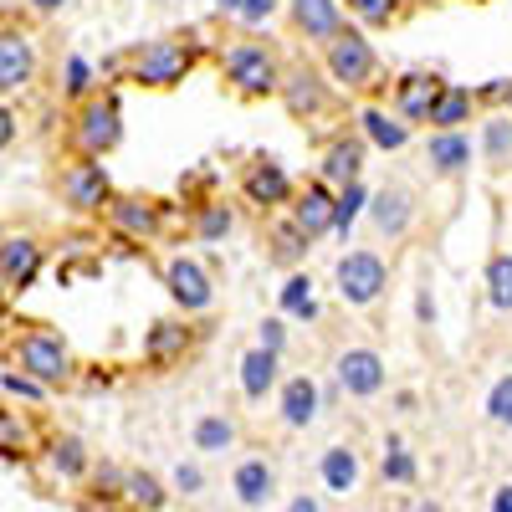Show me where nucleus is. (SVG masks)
Instances as JSON below:
<instances>
[{
  "instance_id": "1",
  "label": "nucleus",
  "mask_w": 512,
  "mask_h": 512,
  "mask_svg": "<svg viewBox=\"0 0 512 512\" xmlns=\"http://www.w3.org/2000/svg\"><path fill=\"white\" fill-rule=\"evenodd\" d=\"M282 72H287V62L277 57L272 41H262L256 31H241V36H231L226 47H221V82H226L241 103H267V98H277Z\"/></svg>"
},
{
  "instance_id": "2",
  "label": "nucleus",
  "mask_w": 512,
  "mask_h": 512,
  "mask_svg": "<svg viewBox=\"0 0 512 512\" xmlns=\"http://www.w3.org/2000/svg\"><path fill=\"white\" fill-rule=\"evenodd\" d=\"M6 364L31 374L36 384H47V390H67V384H77V369H82L72 344L47 323H21L6 338Z\"/></svg>"
},
{
  "instance_id": "3",
  "label": "nucleus",
  "mask_w": 512,
  "mask_h": 512,
  "mask_svg": "<svg viewBox=\"0 0 512 512\" xmlns=\"http://www.w3.org/2000/svg\"><path fill=\"white\" fill-rule=\"evenodd\" d=\"M200 57H205V41H195V36H154V41H139V47L123 52L128 82L144 93H175L200 67Z\"/></svg>"
},
{
  "instance_id": "4",
  "label": "nucleus",
  "mask_w": 512,
  "mask_h": 512,
  "mask_svg": "<svg viewBox=\"0 0 512 512\" xmlns=\"http://www.w3.org/2000/svg\"><path fill=\"white\" fill-rule=\"evenodd\" d=\"M318 52H323V72H328L333 88H344L354 98H374L384 88V62H379V52H374V41H369L364 26L349 21L333 41H323Z\"/></svg>"
},
{
  "instance_id": "5",
  "label": "nucleus",
  "mask_w": 512,
  "mask_h": 512,
  "mask_svg": "<svg viewBox=\"0 0 512 512\" xmlns=\"http://www.w3.org/2000/svg\"><path fill=\"white\" fill-rule=\"evenodd\" d=\"M123 144V103L113 88H98L93 98L72 103L67 113V149L88 154V159H108Z\"/></svg>"
},
{
  "instance_id": "6",
  "label": "nucleus",
  "mask_w": 512,
  "mask_h": 512,
  "mask_svg": "<svg viewBox=\"0 0 512 512\" xmlns=\"http://www.w3.org/2000/svg\"><path fill=\"white\" fill-rule=\"evenodd\" d=\"M333 292L344 308H374L384 292H390V267L384 256L369 251V246H354L333 262Z\"/></svg>"
},
{
  "instance_id": "7",
  "label": "nucleus",
  "mask_w": 512,
  "mask_h": 512,
  "mask_svg": "<svg viewBox=\"0 0 512 512\" xmlns=\"http://www.w3.org/2000/svg\"><path fill=\"white\" fill-rule=\"evenodd\" d=\"M57 200L72 210V216H82V221H98V216H103V205L113 200V180H108L103 159L72 154V159L57 169Z\"/></svg>"
},
{
  "instance_id": "8",
  "label": "nucleus",
  "mask_w": 512,
  "mask_h": 512,
  "mask_svg": "<svg viewBox=\"0 0 512 512\" xmlns=\"http://www.w3.org/2000/svg\"><path fill=\"white\" fill-rule=\"evenodd\" d=\"M98 221H103L118 241H128V246H154V241L164 236V226H169V205L154 200V195H118V190H113V200L103 205Z\"/></svg>"
},
{
  "instance_id": "9",
  "label": "nucleus",
  "mask_w": 512,
  "mask_h": 512,
  "mask_svg": "<svg viewBox=\"0 0 512 512\" xmlns=\"http://www.w3.org/2000/svg\"><path fill=\"white\" fill-rule=\"evenodd\" d=\"M159 282L169 292V303H175L185 318H200V313L216 308V277H210V267L200 262V256H185V251L164 256V262H159Z\"/></svg>"
},
{
  "instance_id": "10",
  "label": "nucleus",
  "mask_w": 512,
  "mask_h": 512,
  "mask_svg": "<svg viewBox=\"0 0 512 512\" xmlns=\"http://www.w3.org/2000/svg\"><path fill=\"white\" fill-rule=\"evenodd\" d=\"M236 190H241V200H246V205L262 210V216H277V210H287V205H292L297 180L287 175V164H282L277 154H251V159L241 164Z\"/></svg>"
},
{
  "instance_id": "11",
  "label": "nucleus",
  "mask_w": 512,
  "mask_h": 512,
  "mask_svg": "<svg viewBox=\"0 0 512 512\" xmlns=\"http://www.w3.org/2000/svg\"><path fill=\"white\" fill-rule=\"evenodd\" d=\"M277 103L287 108L292 123H318L323 113H333V82H328V72L313 67V62H292V67L282 72Z\"/></svg>"
},
{
  "instance_id": "12",
  "label": "nucleus",
  "mask_w": 512,
  "mask_h": 512,
  "mask_svg": "<svg viewBox=\"0 0 512 512\" xmlns=\"http://www.w3.org/2000/svg\"><path fill=\"white\" fill-rule=\"evenodd\" d=\"M36 72H41L36 36L26 26H16V21H0V103L31 93Z\"/></svg>"
},
{
  "instance_id": "13",
  "label": "nucleus",
  "mask_w": 512,
  "mask_h": 512,
  "mask_svg": "<svg viewBox=\"0 0 512 512\" xmlns=\"http://www.w3.org/2000/svg\"><path fill=\"white\" fill-rule=\"evenodd\" d=\"M333 384L349 400H374L384 384H390V364H384V354L369 349V344H349V349L333 354Z\"/></svg>"
},
{
  "instance_id": "14",
  "label": "nucleus",
  "mask_w": 512,
  "mask_h": 512,
  "mask_svg": "<svg viewBox=\"0 0 512 512\" xmlns=\"http://www.w3.org/2000/svg\"><path fill=\"white\" fill-rule=\"evenodd\" d=\"M369 226H374V236L379 241H405L410 231H415V221H420V205H415V190L410 185H384V190H369Z\"/></svg>"
},
{
  "instance_id": "15",
  "label": "nucleus",
  "mask_w": 512,
  "mask_h": 512,
  "mask_svg": "<svg viewBox=\"0 0 512 512\" xmlns=\"http://www.w3.org/2000/svg\"><path fill=\"white\" fill-rule=\"evenodd\" d=\"M41 272H47V246H41L31 231H6L0 236V282L16 292H31L41 282Z\"/></svg>"
},
{
  "instance_id": "16",
  "label": "nucleus",
  "mask_w": 512,
  "mask_h": 512,
  "mask_svg": "<svg viewBox=\"0 0 512 512\" xmlns=\"http://www.w3.org/2000/svg\"><path fill=\"white\" fill-rule=\"evenodd\" d=\"M441 88H446L441 72H425V67L400 72V77L390 82V108H395L410 128H431V108H436Z\"/></svg>"
},
{
  "instance_id": "17",
  "label": "nucleus",
  "mask_w": 512,
  "mask_h": 512,
  "mask_svg": "<svg viewBox=\"0 0 512 512\" xmlns=\"http://www.w3.org/2000/svg\"><path fill=\"white\" fill-rule=\"evenodd\" d=\"M287 6V26L297 41H308V47H323L333 41L338 31L349 26V6L344 0H282Z\"/></svg>"
},
{
  "instance_id": "18",
  "label": "nucleus",
  "mask_w": 512,
  "mask_h": 512,
  "mask_svg": "<svg viewBox=\"0 0 512 512\" xmlns=\"http://www.w3.org/2000/svg\"><path fill=\"white\" fill-rule=\"evenodd\" d=\"M190 349H195V328H190L185 313H180V318H154V323L144 328V364H149L154 374L185 364Z\"/></svg>"
},
{
  "instance_id": "19",
  "label": "nucleus",
  "mask_w": 512,
  "mask_h": 512,
  "mask_svg": "<svg viewBox=\"0 0 512 512\" xmlns=\"http://www.w3.org/2000/svg\"><path fill=\"white\" fill-rule=\"evenodd\" d=\"M364 164H369V144L359 128H344L323 144V159H318V180H328L333 190H344L354 180H364Z\"/></svg>"
},
{
  "instance_id": "20",
  "label": "nucleus",
  "mask_w": 512,
  "mask_h": 512,
  "mask_svg": "<svg viewBox=\"0 0 512 512\" xmlns=\"http://www.w3.org/2000/svg\"><path fill=\"white\" fill-rule=\"evenodd\" d=\"M333 200H338V190L328 180H308V185H297L287 216L308 241H323V236H333Z\"/></svg>"
},
{
  "instance_id": "21",
  "label": "nucleus",
  "mask_w": 512,
  "mask_h": 512,
  "mask_svg": "<svg viewBox=\"0 0 512 512\" xmlns=\"http://www.w3.org/2000/svg\"><path fill=\"white\" fill-rule=\"evenodd\" d=\"M472 154H477V144L466 128H431L425 134V169L436 180H461L472 169Z\"/></svg>"
},
{
  "instance_id": "22",
  "label": "nucleus",
  "mask_w": 512,
  "mask_h": 512,
  "mask_svg": "<svg viewBox=\"0 0 512 512\" xmlns=\"http://www.w3.org/2000/svg\"><path fill=\"white\" fill-rule=\"evenodd\" d=\"M318 410H323V384L313 374H287L277 384V420L287 431H308L318 420Z\"/></svg>"
},
{
  "instance_id": "23",
  "label": "nucleus",
  "mask_w": 512,
  "mask_h": 512,
  "mask_svg": "<svg viewBox=\"0 0 512 512\" xmlns=\"http://www.w3.org/2000/svg\"><path fill=\"white\" fill-rule=\"evenodd\" d=\"M354 128L364 134V144H369V149H379V154H400V149L415 139V128H410L390 103H364V108H359V118H354Z\"/></svg>"
},
{
  "instance_id": "24",
  "label": "nucleus",
  "mask_w": 512,
  "mask_h": 512,
  "mask_svg": "<svg viewBox=\"0 0 512 512\" xmlns=\"http://www.w3.org/2000/svg\"><path fill=\"white\" fill-rule=\"evenodd\" d=\"M308 251H313V241L292 226L287 210H277V216L267 221V231H262V256H267V267H277V272H297V267L308 262Z\"/></svg>"
},
{
  "instance_id": "25",
  "label": "nucleus",
  "mask_w": 512,
  "mask_h": 512,
  "mask_svg": "<svg viewBox=\"0 0 512 512\" xmlns=\"http://www.w3.org/2000/svg\"><path fill=\"white\" fill-rule=\"evenodd\" d=\"M231 492L246 512H262L277 497V466L267 456H241L236 472H231Z\"/></svg>"
},
{
  "instance_id": "26",
  "label": "nucleus",
  "mask_w": 512,
  "mask_h": 512,
  "mask_svg": "<svg viewBox=\"0 0 512 512\" xmlns=\"http://www.w3.org/2000/svg\"><path fill=\"white\" fill-rule=\"evenodd\" d=\"M318 482H323L328 497H354L359 482H364V461H359V451L344 446V441L328 446V451L318 456Z\"/></svg>"
},
{
  "instance_id": "27",
  "label": "nucleus",
  "mask_w": 512,
  "mask_h": 512,
  "mask_svg": "<svg viewBox=\"0 0 512 512\" xmlns=\"http://www.w3.org/2000/svg\"><path fill=\"white\" fill-rule=\"evenodd\" d=\"M236 374H241V395H246L251 405H262L267 395H277V384H282V354H267L262 344H251V349L241 354Z\"/></svg>"
},
{
  "instance_id": "28",
  "label": "nucleus",
  "mask_w": 512,
  "mask_h": 512,
  "mask_svg": "<svg viewBox=\"0 0 512 512\" xmlns=\"http://www.w3.org/2000/svg\"><path fill=\"white\" fill-rule=\"evenodd\" d=\"M236 441H241V425H236V415H226V410H205V415H195V425H190V446H195L200 456H226V451H236Z\"/></svg>"
},
{
  "instance_id": "29",
  "label": "nucleus",
  "mask_w": 512,
  "mask_h": 512,
  "mask_svg": "<svg viewBox=\"0 0 512 512\" xmlns=\"http://www.w3.org/2000/svg\"><path fill=\"white\" fill-rule=\"evenodd\" d=\"M277 313L282 318H292V323H318V287H313V277L297 267V272H287V282L277 287Z\"/></svg>"
},
{
  "instance_id": "30",
  "label": "nucleus",
  "mask_w": 512,
  "mask_h": 512,
  "mask_svg": "<svg viewBox=\"0 0 512 512\" xmlns=\"http://www.w3.org/2000/svg\"><path fill=\"white\" fill-rule=\"evenodd\" d=\"M477 113H482L477 88H461V82H446L441 98H436V108H431V128H466Z\"/></svg>"
},
{
  "instance_id": "31",
  "label": "nucleus",
  "mask_w": 512,
  "mask_h": 512,
  "mask_svg": "<svg viewBox=\"0 0 512 512\" xmlns=\"http://www.w3.org/2000/svg\"><path fill=\"white\" fill-rule=\"evenodd\" d=\"M236 231V210L226 205V200H195V210H190V236L195 241H205V246H216V241H226Z\"/></svg>"
},
{
  "instance_id": "32",
  "label": "nucleus",
  "mask_w": 512,
  "mask_h": 512,
  "mask_svg": "<svg viewBox=\"0 0 512 512\" xmlns=\"http://www.w3.org/2000/svg\"><path fill=\"white\" fill-rule=\"evenodd\" d=\"M164 502H169V487L154 472H144V466H128V472H123V507H134V512H164Z\"/></svg>"
},
{
  "instance_id": "33",
  "label": "nucleus",
  "mask_w": 512,
  "mask_h": 512,
  "mask_svg": "<svg viewBox=\"0 0 512 512\" xmlns=\"http://www.w3.org/2000/svg\"><path fill=\"white\" fill-rule=\"evenodd\" d=\"M379 477L390 482V487H415V482H420V461H415V451L405 446V436H384Z\"/></svg>"
},
{
  "instance_id": "34",
  "label": "nucleus",
  "mask_w": 512,
  "mask_h": 512,
  "mask_svg": "<svg viewBox=\"0 0 512 512\" xmlns=\"http://www.w3.org/2000/svg\"><path fill=\"white\" fill-rule=\"evenodd\" d=\"M47 466L62 477V482H82L93 472V456H88V446H82L77 436H52V446H47Z\"/></svg>"
},
{
  "instance_id": "35",
  "label": "nucleus",
  "mask_w": 512,
  "mask_h": 512,
  "mask_svg": "<svg viewBox=\"0 0 512 512\" xmlns=\"http://www.w3.org/2000/svg\"><path fill=\"white\" fill-rule=\"evenodd\" d=\"M477 154L492 164V169H507L512 164V113H492L482 118V139H477Z\"/></svg>"
},
{
  "instance_id": "36",
  "label": "nucleus",
  "mask_w": 512,
  "mask_h": 512,
  "mask_svg": "<svg viewBox=\"0 0 512 512\" xmlns=\"http://www.w3.org/2000/svg\"><path fill=\"white\" fill-rule=\"evenodd\" d=\"M344 6H349V21L364 31H395L405 21L410 0H344Z\"/></svg>"
},
{
  "instance_id": "37",
  "label": "nucleus",
  "mask_w": 512,
  "mask_h": 512,
  "mask_svg": "<svg viewBox=\"0 0 512 512\" xmlns=\"http://www.w3.org/2000/svg\"><path fill=\"white\" fill-rule=\"evenodd\" d=\"M98 88H103L98 67L82 57V52H72V57L62 62V98H67V103H82V98H93Z\"/></svg>"
},
{
  "instance_id": "38",
  "label": "nucleus",
  "mask_w": 512,
  "mask_h": 512,
  "mask_svg": "<svg viewBox=\"0 0 512 512\" xmlns=\"http://www.w3.org/2000/svg\"><path fill=\"white\" fill-rule=\"evenodd\" d=\"M364 210H369V185H364V180H354V185L338 190V200H333V236L349 241V231L364 221Z\"/></svg>"
},
{
  "instance_id": "39",
  "label": "nucleus",
  "mask_w": 512,
  "mask_h": 512,
  "mask_svg": "<svg viewBox=\"0 0 512 512\" xmlns=\"http://www.w3.org/2000/svg\"><path fill=\"white\" fill-rule=\"evenodd\" d=\"M487 303L497 313H512V251H492L487 256Z\"/></svg>"
},
{
  "instance_id": "40",
  "label": "nucleus",
  "mask_w": 512,
  "mask_h": 512,
  "mask_svg": "<svg viewBox=\"0 0 512 512\" xmlns=\"http://www.w3.org/2000/svg\"><path fill=\"white\" fill-rule=\"evenodd\" d=\"M31 451V425L21 420V410H6L0 405V456H26Z\"/></svg>"
},
{
  "instance_id": "41",
  "label": "nucleus",
  "mask_w": 512,
  "mask_h": 512,
  "mask_svg": "<svg viewBox=\"0 0 512 512\" xmlns=\"http://www.w3.org/2000/svg\"><path fill=\"white\" fill-rule=\"evenodd\" d=\"M482 410H487V420H492V425H502V431H512V374L492 379V390H487Z\"/></svg>"
},
{
  "instance_id": "42",
  "label": "nucleus",
  "mask_w": 512,
  "mask_h": 512,
  "mask_svg": "<svg viewBox=\"0 0 512 512\" xmlns=\"http://www.w3.org/2000/svg\"><path fill=\"white\" fill-rule=\"evenodd\" d=\"M277 11H282V0H241L231 21H236L241 31H262V26H267Z\"/></svg>"
},
{
  "instance_id": "43",
  "label": "nucleus",
  "mask_w": 512,
  "mask_h": 512,
  "mask_svg": "<svg viewBox=\"0 0 512 512\" xmlns=\"http://www.w3.org/2000/svg\"><path fill=\"white\" fill-rule=\"evenodd\" d=\"M0 390H6L11 400H31V405L52 395L47 384H36V379H31V374H21V369H6V374H0Z\"/></svg>"
},
{
  "instance_id": "44",
  "label": "nucleus",
  "mask_w": 512,
  "mask_h": 512,
  "mask_svg": "<svg viewBox=\"0 0 512 512\" xmlns=\"http://www.w3.org/2000/svg\"><path fill=\"white\" fill-rule=\"evenodd\" d=\"M169 487H175L180 497H200V492H205V472H200V461H180V466H175V477H169Z\"/></svg>"
},
{
  "instance_id": "45",
  "label": "nucleus",
  "mask_w": 512,
  "mask_h": 512,
  "mask_svg": "<svg viewBox=\"0 0 512 512\" xmlns=\"http://www.w3.org/2000/svg\"><path fill=\"white\" fill-rule=\"evenodd\" d=\"M123 472L128 466H93V487L103 502H123Z\"/></svg>"
},
{
  "instance_id": "46",
  "label": "nucleus",
  "mask_w": 512,
  "mask_h": 512,
  "mask_svg": "<svg viewBox=\"0 0 512 512\" xmlns=\"http://www.w3.org/2000/svg\"><path fill=\"white\" fill-rule=\"evenodd\" d=\"M256 344H262L267 354H287V318H262V328H256Z\"/></svg>"
},
{
  "instance_id": "47",
  "label": "nucleus",
  "mask_w": 512,
  "mask_h": 512,
  "mask_svg": "<svg viewBox=\"0 0 512 512\" xmlns=\"http://www.w3.org/2000/svg\"><path fill=\"white\" fill-rule=\"evenodd\" d=\"M507 82H512V77H492V82H482V88H477V103L502 113V108H507Z\"/></svg>"
},
{
  "instance_id": "48",
  "label": "nucleus",
  "mask_w": 512,
  "mask_h": 512,
  "mask_svg": "<svg viewBox=\"0 0 512 512\" xmlns=\"http://www.w3.org/2000/svg\"><path fill=\"white\" fill-rule=\"evenodd\" d=\"M16 134H21V118H16V108H11V103H0V154H6V149L16 144Z\"/></svg>"
},
{
  "instance_id": "49",
  "label": "nucleus",
  "mask_w": 512,
  "mask_h": 512,
  "mask_svg": "<svg viewBox=\"0 0 512 512\" xmlns=\"http://www.w3.org/2000/svg\"><path fill=\"white\" fill-rule=\"evenodd\" d=\"M415 318H420V323H436V297L425 292V287L415 292Z\"/></svg>"
},
{
  "instance_id": "50",
  "label": "nucleus",
  "mask_w": 512,
  "mask_h": 512,
  "mask_svg": "<svg viewBox=\"0 0 512 512\" xmlns=\"http://www.w3.org/2000/svg\"><path fill=\"white\" fill-rule=\"evenodd\" d=\"M282 512H323V502H318L313 492H297V497H292V502H287Z\"/></svg>"
},
{
  "instance_id": "51",
  "label": "nucleus",
  "mask_w": 512,
  "mask_h": 512,
  "mask_svg": "<svg viewBox=\"0 0 512 512\" xmlns=\"http://www.w3.org/2000/svg\"><path fill=\"white\" fill-rule=\"evenodd\" d=\"M77 384L98 395V390H108V384H113V374H108V369H103V374H82V369H77Z\"/></svg>"
},
{
  "instance_id": "52",
  "label": "nucleus",
  "mask_w": 512,
  "mask_h": 512,
  "mask_svg": "<svg viewBox=\"0 0 512 512\" xmlns=\"http://www.w3.org/2000/svg\"><path fill=\"white\" fill-rule=\"evenodd\" d=\"M487 512H512V482H502V487L492 492V502H487Z\"/></svg>"
},
{
  "instance_id": "53",
  "label": "nucleus",
  "mask_w": 512,
  "mask_h": 512,
  "mask_svg": "<svg viewBox=\"0 0 512 512\" xmlns=\"http://www.w3.org/2000/svg\"><path fill=\"white\" fill-rule=\"evenodd\" d=\"M6 323H11V287L0 282V328H6Z\"/></svg>"
},
{
  "instance_id": "54",
  "label": "nucleus",
  "mask_w": 512,
  "mask_h": 512,
  "mask_svg": "<svg viewBox=\"0 0 512 512\" xmlns=\"http://www.w3.org/2000/svg\"><path fill=\"white\" fill-rule=\"evenodd\" d=\"M410 512H446V507H441V502H436V497H420V502H415V507H410Z\"/></svg>"
},
{
  "instance_id": "55",
  "label": "nucleus",
  "mask_w": 512,
  "mask_h": 512,
  "mask_svg": "<svg viewBox=\"0 0 512 512\" xmlns=\"http://www.w3.org/2000/svg\"><path fill=\"white\" fill-rule=\"evenodd\" d=\"M31 6H36L41 16H52V11H62V0H31Z\"/></svg>"
},
{
  "instance_id": "56",
  "label": "nucleus",
  "mask_w": 512,
  "mask_h": 512,
  "mask_svg": "<svg viewBox=\"0 0 512 512\" xmlns=\"http://www.w3.org/2000/svg\"><path fill=\"white\" fill-rule=\"evenodd\" d=\"M236 6H241V0H216V11H221V16H236Z\"/></svg>"
},
{
  "instance_id": "57",
  "label": "nucleus",
  "mask_w": 512,
  "mask_h": 512,
  "mask_svg": "<svg viewBox=\"0 0 512 512\" xmlns=\"http://www.w3.org/2000/svg\"><path fill=\"white\" fill-rule=\"evenodd\" d=\"M507 113H512V82H507Z\"/></svg>"
},
{
  "instance_id": "58",
  "label": "nucleus",
  "mask_w": 512,
  "mask_h": 512,
  "mask_svg": "<svg viewBox=\"0 0 512 512\" xmlns=\"http://www.w3.org/2000/svg\"><path fill=\"white\" fill-rule=\"evenodd\" d=\"M472 6H492V0H472Z\"/></svg>"
},
{
  "instance_id": "59",
  "label": "nucleus",
  "mask_w": 512,
  "mask_h": 512,
  "mask_svg": "<svg viewBox=\"0 0 512 512\" xmlns=\"http://www.w3.org/2000/svg\"><path fill=\"white\" fill-rule=\"evenodd\" d=\"M0 236H6V231H0Z\"/></svg>"
}]
</instances>
